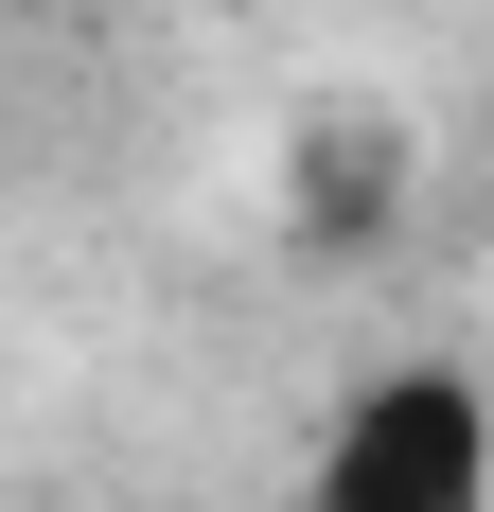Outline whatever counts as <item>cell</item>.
<instances>
[{
    "mask_svg": "<svg viewBox=\"0 0 494 512\" xmlns=\"http://www.w3.org/2000/svg\"><path fill=\"white\" fill-rule=\"evenodd\" d=\"M300 512H494V424L459 371H371L318 442V495Z\"/></svg>",
    "mask_w": 494,
    "mask_h": 512,
    "instance_id": "6da1fadb",
    "label": "cell"
}]
</instances>
